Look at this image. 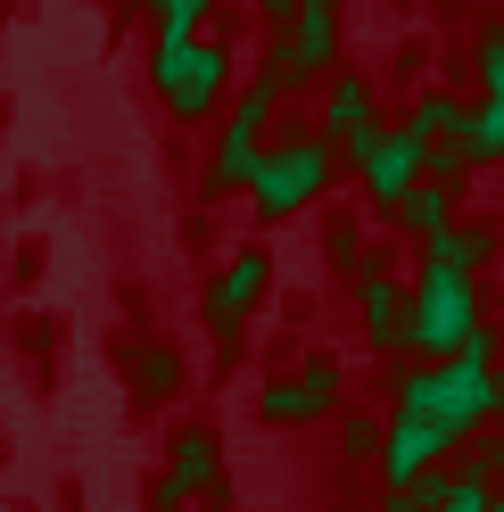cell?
Masks as SVG:
<instances>
[{"label":"cell","instance_id":"18","mask_svg":"<svg viewBox=\"0 0 504 512\" xmlns=\"http://www.w3.org/2000/svg\"><path fill=\"white\" fill-rule=\"evenodd\" d=\"M141 372H149V380H141V389H157V397H166V389H174V356H141Z\"/></svg>","mask_w":504,"mask_h":512},{"label":"cell","instance_id":"6","mask_svg":"<svg viewBox=\"0 0 504 512\" xmlns=\"http://www.w3.org/2000/svg\"><path fill=\"white\" fill-rule=\"evenodd\" d=\"M356 174H364V190H372V207H397L405 190L422 182V141L405 133V124H397V133H381V124H372L364 149H356Z\"/></svg>","mask_w":504,"mask_h":512},{"label":"cell","instance_id":"17","mask_svg":"<svg viewBox=\"0 0 504 512\" xmlns=\"http://www.w3.org/2000/svg\"><path fill=\"white\" fill-rule=\"evenodd\" d=\"M480 75H488V91L504 100V34H488V42H480Z\"/></svg>","mask_w":504,"mask_h":512},{"label":"cell","instance_id":"8","mask_svg":"<svg viewBox=\"0 0 504 512\" xmlns=\"http://www.w3.org/2000/svg\"><path fill=\"white\" fill-rule=\"evenodd\" d=\"M265 281H273V265H265V248H240L232 265H224V281L207 290V314H215V331H232L248 306L265 298Z\"/></svg>","mask_w":504,"mask_h":512},{"label":"cell","instance_id":"16","mask_svg":"<svg viewBox=\"0 0 504 512\" xmlns=\"http://www.w3.org/2000/svg\"><path fill=\"white\" fill-rule=\"evenodd\" d=\"M149 9H157V34H191V25L215 9V0H149Z\"/></svg>","mask_w":504,"mask_h":512},{"label":"cell","instance_id":"14","mask_svg":"<svg viewBox=\"0 0 504 512\" xmlns=\"http://www.w3.org/2000/svg\"><path fill=\"white\" fill-rule=\"evenodd\" d=\"M422 248H430V265H447V273H480L496 240H488V232H455V223H438Z\"/></svg>","mask_w":504,"mask_h":512},{"label":"cell","instance_id":"10","mask_svg":"<svg viewBox=\"0 0 504 512\" xmlns=\"http://www.w3.org/2000/svg\"><path fill=\"white\" fill-rule=\"evenodd\" d=\"M339 397V372L331 364H306L298 380H281V389H265V422H314Z\"/></svg>","mask_w":504,"mask_h":512},{"label":"cell","instance_id":"5","mask_svg":"<svg viewBox=\"0 0 504 512\" xmlns=\"http://www.w3.org/2000/svg\"><path fill=\"white\" fill-rule=\"evenodd\" d=\"M281 17L290 25H281V42H273V67L290 75V91L306 75H331V58H339V0H290Z\"/></svg>","mask_w":504,"mask_h":512},{"label":"cell","instance_id":"15","mask_svg":"<svg viewBox=\"0 0 504 512\" xmlns=\"http://www.w3.org/2000/svg\"><path fill=\"white\" fill-rule=\"evenodd\" d=\"M471 166H504V100L496 91L471 108Z\"/></svg>","mask_w":504,"mask_h":512},{"label":"cell","instance_id":"4","mask_svg":"<svg viewBox=\"0 0 504 512\" xmlns=\"http://www.w3.org/2000/svg\"><path fill=\"white\" fill-rule=\"evenodd\" d=\"M463 331H471V273L430 265L422 290L405 298V347H422V356H455Z\"/></svg>","mask_w":504,"mask_h":512},{"label":"cell","instance_id":"3","mask_svg":"<svg viewBox=\"0 0 504 512\" xmlns=\"http://www.w3.org/2000/svg\"><path fill=\"white\" fill-rule=\"evenodd\" d=\"M281 91H290V75L265 67L240 91V108L224 116V141H215V157H207V190L215 199H224V190H248V166H257V149H265V116L281 108Z\"/></svg>","mask_w":504,"mask_h":512},{"label":"cell","instance_id":"2","mask_svg":"<svg viewBox=\"0 0 504 512\" xmlns=\"http://www.w3.org/2000/svg\"><path fill=\"white\" fill-rule=\"evenodd\" d=\"M224 75H232V58L199 42V34H157V100H166L182 124H199L215 100H224Z\"/></svg>","mask_w":504,"mask_h":512},{"label":"cell","instance_id":"13","mask_svg":"<svg viewBox=\"0 0 504 512\" xmlns=\"http://www.w3.org/2000/svg\"><path fill=\"white\" fill-rule=\"evenodd\" d=\"M397 215H405V223H414V232L430 240L438 223L455 215V182H447V174H422V182H414V190H405V199H397Z\"/></svg>","mask_w":504,"mask_h":512},{"label":"cell","instance_id":"12","mask_svg":"<svg viewBox=\"0 0 504 512\" xmlns=\"http://www.w3.org/2000/svg\"><path fill=\"white\" fill-rule=\"evenodd\" d=\"M356 306H364L372 347H405V290H397V281H364V290H356Z\"/></svg>","mask_w":504,"mask_h":512},{"label":"cell","instance_id":"9","mask_svg":"<svg viewBox=\"0 0 504 512\" xmlns=\"http://www.w3.org/2000/svg\"><path fill=\"white\" fill-rule=\"evenodd\" d=\"M364 133H372V83L364 75H331V100H323V141L331 149H364Z\"/></svg>","mask_w":504,"mask_h":512},{"label":"cell","instance_id":"11","mask_svg":"<svg viewBox=\"0 0 504 512\" xmlns=\"http://www.w3.org/2000/svg\"><path fill=\"white\" fill-rule=\"evenodd\" d=\"M191 488H215V438L207 430H182L174 438V471L157 479V504H174V496H191Z\"/></svg>","mask_w":504,"mask_h":512},{"label":"cell","instance_id":"7","mask_svg":"<svg viewBox=\"0 0 504 512\" xmlns=\"http://www.w3.org/2000/svg\"><path fill=\"white\" fill-rule=\"evenodd\" d=\"M447 446H455V430L422 422V413H397V430H381V471H389V488H397V479H414L422 463H438Z\"/></svg>","mask_w":504,"mask_h":512},{"label":"cell","instance_id":"1","mask_svg":"<svg viewBox=\"0 0 504 512\" xmlns=\"http://www.w3.org/2000/svg\"><path fill=\"white\" fill-rule=\"evenodd\" d=\"M331 166H339V149H331L323 133L265 141L257 166H248V207H257L265 223H273V215H298V207H314V199L331 190Z\"/></svg>","mask_w":504,"mask_h":512},{"label":"cell","instance_id":"20","mask_svg":"<svg viewBox=\"0 0 504 512\" xmlns=\"http://www.w3.org/2000/svg\"><path fill=\"white\" fill-rule=\"evenodd\" d=\"M257 9H273V17H281V9H290V0H257Z\"/></svg>","mask_w":504,"mask_h":512},{"label":"cell","instance_id":"19","mask_svg":"<svg viewBox=\"0 0 504 512\" xmlns=\"http://www.w3.org/2000/svg\"><path fill=\"white\" fill-rule=\"evenodd\" d=\"M348 455H381V430H372V422H348Z\"/></svg>","mask_w":504,"mask_h":512}]
</instances>
